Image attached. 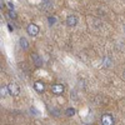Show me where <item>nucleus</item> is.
<instances>
[{"label":"nucleus","instance_id":"1","mask_svg":"<svg viewBox=\"0 0 125 125\" xmlns=\"http://www.w3.org/2000/svg\"><path fill=\"white\" fill-rule=\"evenodd\" d=\"M26 33L29 34V35H31V36H35V35H38V33H39V26L36 25V24H29L28 25V28H26Z\"/></svg>","mask_w":125,"mask_h":125},{"label":"nucleus","instance_id":"2","mask_svg":"<svg viewBox=\"0 0 125 125\" xmlns=\"http://www.w3.org/2000/svg\"><path fill=\"white\" fill-rule=\"evenodd\" d=\"M101 125H114V118L110 114H104L101 116Z\"/></svg>","mask_w":125,"mask_h":125},{"label":"nucleus","instance_id":"3","mask_svg":"<svg viewBox=\"0 0 125 125\" xmlns=\"http://www.w3.org/2000/svg\"><path fill=\"white\" fill-rule=\"evenodd\" d=\"M9 88V93H10V95H18V94L20 93V89H19V85L16 84V83H10V84L8 85Z\"/></svg>","mask_w":125,"mask_h":125},{"label":"nucleus","instance_id":"4","mask_svg":"<svg viewBox=\"0 0 125 125\" xmlns=\"http://www.w3.org/2000/svg\"><path fill=\"white\" fill-rule=\"evenodd\" d=\"M51 91H53L55 95H60V94L64 93V86H62V84L56 83V84H54L53 86H51Z\"/></svg>","mask_w":125,"mask_h":125},{"label":"nucleus","instance_id":"5","mask_svg":"<svg viewBox=\"0 0 125 125\" xmlns=\"http://www.w3.org/2000/svg\"><path fill=\"white\" fill-rule=\"evenodd\" d=\"M66 24H68V26H75L76 24H78V18H76V15H69L68 18H66Z\"/></svg>","mask_w":125,"mask_h":125},{"label":"nucleus","instance_id":"6","mask_svg":"<svg viewBox=\"0 0 125 125\" xmlns=\"http://www.w3.org/2000/svg\"><path fill=\"white\" fill-rule=\"evenodd\" d=\"M34 89L38 91V93H43L45 90V85L43 81H35L34 83Z\"/></svg>","mask_w":125,"mask_h":125},{"label":"nucleus","instance_id":"7","mask_svg":"<svg viewBox=\"0 0 125 125\" xmlns=\"http://www.w3.org/2000/svg\"><path fill=\"white\" fill-rule=\"evenodd\" d=\"M19 43H20V48L24 49V50H26V49L29 48V41H28L25 38H20Z\"/></svg>","mask_w":125,"mask_h":125},{"label":"nucleus","instance_id":"8","mask_svg":"<svg viewBox=\"0 0 125 125\" xmlns=\"http://www.w3.org/2000/svg\"><path fill=\"white\" fill-rule=\"evenodd\" d=\"M31 58H33L34 59V61H35V65L36 66H40L41 64H43V59H41L38 54H33V55H31Z\"/></svg>","mask_w":125,"mask_h":125},{"label":"nucleus","instance_id":"9","mask_svg":"<svg viewBox=\"0 0 125 125\" xmlns=\"http://www.w3.org/2000/svg\"><path fill=\"white\" fill-rule=\"evenodd\" d=\"M0 94H1V96H3V98H5L8 94H10V93H9V88L5 86V85L1 86V89H0Z\"/></svg>","mask_w":125,"mask_h":125},{"label":"nucleus","instance_id":"10","mask_svg":"<svg viewBox=\"0 0 125 125\" xmlns=\"http://www.w3.org/2000/svg\"><path fill=\"white\" fill-rule=\"evenodd\" d=\"M65 114H66V116H74L75 109H74V108H68V109L65 110Z\"/></svg>","mask_w":125,"mask_h":125},{"label":"nucleus","instance_id":"11","mask_svg":"<svg viewBox=\"0 0 125 125\" xmlns=\"http://www.w3.org/2000/svg\"><path fill=\"white\" fill-rule=\"evenodd\" d=\"M9 16H10V18H13V19H15V18H16V14L13 11V10H10V11H9Z\"/></svg>","mask_w":125,"mask_h":125},{"label":"nucleus","instance_id":"12","mask_svg":"<svg viewBox=\"0 0 125 125\" xmlns=\"http://www.w3.org/2000/svg\"><path fill=\"white\" fill-rule=\"evenodd\" d=\"M48 20L50 21V24L53 25V24H55V20H56V19H55V18H51V16H49V18H48Z\"/></svg>","mask_w":125,"mask_h":125},{"label":"nucleus","instance_id":"13","mask_svg":"<svg viewBox=\"0 0 125 125\" xmlns=\"http://www.w3.org/2000/svg\"><path fill=\"white\" fill-rule=\"evenodd\" d=\"M104 61H105V64H104V65H105V66H109V65H110V62H109V61H110V60H109V59H108V58H106V59H105V60H104Z\"/></svg>","mask_w":125,"mask_h":125},{"label":"nucleus","instance_id":"14","mask_svg":"<svg viewBox=\"0 0 125 125\" xmlns=\"http://www.w3.org/2000/svg\"><path fill=\"white\" fill-rule=\"evenodd\" d=\"M8 5H9V8H10V9H14V5H13V3H8Z\"/></svg>","mask_w":125,"mask_h":125},{"label":"nucleus","instance_id":"15","mask_svg":"<svg viewBox=\"0 0 125 125\" xmlns=\"http://www.w3.org/2000/svg\"><path fill=\"white\" fill-rule=\"evenodd\" d=\"M123 78H124V79H125V70H124V71H123Z\"/></svg>","mask_w":125,"mask_h":125}]
</instances>
